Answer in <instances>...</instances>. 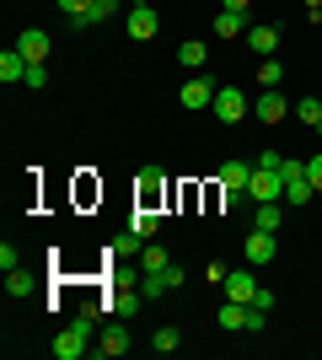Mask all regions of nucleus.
Listing matches in <instances>:
<instances>
[{"instance_id": "1", "label": "nucleus", "mask_w": 322, "mask_h": 360, "mask_svg": "<svg viewBox=\"0 0 322 360\" xmlns=\"http://www.w3.org/2000/svg\"><path fill=\"white\" fill-rule=\"evenodd\" d=\"M92 328H97V317H92V312H81L65 333H54V355H60V360H81V355H92V349H97V345H92Z\"/></svg>"}, {"instance_id": "2", "label": "nucleus", "mask_w": 322, "mask_h": 360, "mask_svg": "<svg viewBox=\"0 0 322 360\" xmlns=\"http://www.w3.org/2000/svg\"><path fill=\"white\" fill-rule=\"evenodd\" d=\"M215 91H220V81L199 70L194 81H183V108L188 113H204V108H215Z\"/></svg>"}, {"instance_id": "3", "label": "nucleus", "mask_w": 322, "mask_h": 360, "mask_svg": "<svg viewBox=\"0 0 322 360\" xmlns=\"http://www.w3.org/2000/svg\"><path fill=\"white\" fill-rule=\"evenodd\" d=\"M247 113H253V103H247L242 86H220L215 91V119L220 124H236V119H247Z\"/></svg>"}, {"instance_id": "4", "label": "nucleus", "mask_w": 322, "mask_h": 360, "mask_svg": "<svg viewBox=\"0 0 322 360\" xmlns=\"http://www.w3.org/2000/svg\"><path fill=\"white\" fill-rule=\"evenodd\" d=\"M123 27H129V38L135 44H145V38H156V27H161V16H156V6H129V16H123Z\"/></svg>"}, {"instance_id": "5", "label": "nucleus", "mask_w": 322, "mask_h": 360, "mask_svg": "<svg viewBox=\"0 0 322 360\" xmlns=\"http://www.w3.org/2000/svg\"><path fill=\"white\" fill-rule=\"evenodd\" d=\"M285 113H290L285 91H279V86H263V91H258V103H253V119H258V124H279Z\"/></svg>"}, {"instance_id": "6", "label": "nucleus", "mask_w": 322, "mask_h": 360, "mask_svg": "<svg viewBox=\"0 0 322 360\" xmlns=\"http://www.w3.org/2000/svg\"><path fill=\"white\" fill-rule=\"evenodd\" d=\"M161 194H167V178H161V167H140L135 199L145 205V210H156V205H161Z\"/></svg>"}, {"instance_id": "7", "label": "nucleus", "mask_w": 322, "mask_h": 360, "mask_svg": "<svg viewBox=\"0 0 322 360\" xmlns=\"http://www.w3.org/2000/svg\"><path fill=\"white\" fill-rule=\"evenodd\" d=\"M48 44H54V38H48L43 27H27L22 38H16V49H22V60H27V65H43L48 60Z\"/></svg>"}, {"instance_id": "8", "label": "nucleus", "mask_w": 322, "mask_h": 360, "mask_svg": "<svg viewBox=\"0 0 322 360\" xmlns=\"http://www.w3.org/2000/svg\"><path fill=\"white\" fill-rule=\"evenodd\" d=\"M253 296H258L253 269H226V301H247V307H253Z\"/></svg>"}, {"instance_id": "9", "label": "nucleus", "mask_w": 322, "mask_h": 360, "mask_svg": "<svg viewBox=\"0 0 322 360\" xmlns=\"http://www.w3.org/2000/svg\"><path fill=\"white\" fill-rule=\"evenodd\" d=\"M242 253H247V264H269V258L279 253V248H274V231H258V226H253V231H247V248H242Z\"/></svg>"}, {"instance_id": "10", "label": "nucleus", "mask_w": 322, "mask_h": 360, "mask_svg": "<svg viewBox=\"0 0 322 360\" xmlns=\"http://www.w3.org/2000/svg\"><path fill=\"white\" fill-rule=\"evenodd\" d=\"M247 49L269 60V54L279 49V27H274V22H263V27H247Z\"/></svg>"}, {"instance_id": "11", "label": "nucleus", "mask_w": 322, "mask_h": 360, "mask_svg": "<svg viewBox=\"0 0 322 360\" xmlns=\"http://www.w3.org/2000/svg\"><path fill=\"white\" fill-rule=\"evenodd\" d=\"M215 38H247V11H226V6H220V16H215Z\"/></svg>"}, {"instance_id": "12", "label": "nucleus", "mask_w": 322, "mask_h": 360, "mask_svg": "<svg viewBox=\"0 0 322 360\" xmlns=\"http://www.w3.org/2000/svg\"><path fill=\"white\" fill-rule=\"evenodd\" d=\"M0 81H6V86L27 81V60H22V49H6V54H0Z\"/></svg>"}, {"instance_id": "13", "label": "nucleus", "mask_w": 322, "mask_h": 360, "mask_svg": "<svg viewBox=\"0 0 322 360\" xmlns=\"http://www.w3.org/2000/svg\"><path fill=\"white\" fill-rule=\"evenodd\" d=\"M247 323H253V307H247V301H226V307H220V328L226 333L247 328Z\"/></svg>"}, {"instance_id": "14", "label": "nucleus", "mask_w": 322, "mask_h": 360, "mask_svg": "<svg viewBox=\"0 0 322 360\" xmlns=\"http://www.w3.org/2000/svg\"><path fill=\"white\" fill-rule=\"evenodd\" d=\"M247 183H253V162H226L220 167V188H242L247 194Z\"/></svg>"}, {"instance_id": "15", "label": "nucleus", "mask_w": 322, "mask_h": 360, "mask_svg": "<svg viewBox=\"0 0 322 360\" xmlns=\"http://www.w3.org/2000/svg\"><path fill=\"white\" fill-rule=\"evenodd\" d=\"M32 285H38V274H32V269H22V264L6 269V296H32Z\"/></svg>"}, {"instance_id": "16", "label": "nucleus", "mask_w": 322, "mask_h": 360, "mask_svg": "<svg viewBox=\"0 0 322 360\" xmlns=\"http://www.w3.org/2000/svg\"><path fill=\"white\" fill-rule=\"evenodd\" d=\"M97 355H107V360L129 355V333H123V328H107L102 339H97Z\"/></svg>"}, {"instance_id": "17", "label": "nucleus", "mask_w": 322, "mask_h": 360, "mask_svg": "<svg viewBox=\"0 0 322 360\" xmlns=\"http://www.w3.org/2000/svg\"><path fill=\"white\" fill-rule=\"evenodd\" d=\"M279 221H285L279 199H269V205H253V226H258V231H279Z\"/></svg>"}, {"instance_id": "18", "label": "nucleus", "mask_w": 322, "mask_h": 360, "mask_svg": "<svg viewBox=\"0 0 322 360\" xmlns=\"http://www.w3.org/2000/svg\"><path fill=\"white\" fill-rule=\"evenodd\" d=\"M177 60H183L188 70H204V65H210V44H194V38H188V44H177Z\"/></svg>"}, {"instance_id": "19", "label": "nucleus", "mask_w": 322, "mask_h": 360, "mask_svg": "<svg viewBox=\"0 0 322 360\" xmlns=\"http://www.w3.org/2000/svg\"><path fill=\"white\" fill-rule=\"evenodd\" d=\"M167 264H172V253H167V248H161V242H145V253H140V269H145V274H156V269H167Z\"/></svg>"}, {"instance_id": "20", "label": "nucleus", "mask_w": 322, "mask_h": 360, "mask_svg": "<svg viewBox=\"0 0 322 360\" xmlns=\"http://www.w3.org/2000/svg\"><path fill=\"white\" fill-rule=\"evenodd\" d=\"M156 226H161V215L145 210V205H135V221H129V231H140V237L151 242V237H156Z\"/></svg>"}, {"instance_id": "21", "label": "nucleus", "mask_w": 322, "mask_h": 360, "mask_svg": "<svg viewBox=\"0 0 322 360\" xmlns=\"http://www.w3.org/2000/svg\"><path fill=\"white\" fill-rule=\"evenodd\" d=\"M295 119L307 124V129H322V97H301V103H295Z\"/></svg>"}, {"instance_id": "22", "label": "nucleus", "mask_w": 322, "mask_h": 360, "mask_svg": "<svg viewBox=\"0 0 322 360\" xmlns=\"http://www.w3.org/2000/svg\"><path fill=\"white\" fill-rule=\"evenodd\" d=\"M113 307H119V317L140 312V307H145V296H140V285H119V296H113Z\"/></svg>"}, {"instance_id": "23", "label": "nucleus", "mask_w": 322, "mask_h": 360, "mask_svg": "<svg viewBox=\"0 0 322 360\" xmlns=\"http://www.w3.org/2000/svg\"><path fill=\"white\" fill-rule=\"evenodd\" d=\"M167 274H161V269H156V274H140V296H145V301H161V296H167Z\"/></svg>"}, {"instance_id": "24", "label": "nucleus", "mask_w": 322, "mask_h": 360, "mask_svg": "<svg viewBox=\"0 0 322 360\" xmlns=\"http://www.w3.org/2000/svg\"><path fill=\"white\" fill-rule=\"evenodd\" d=\"M177 345H183V333H177V328H156L151 333V349H156V355H172Z\"/></svg>"}, {"instance_id": "25", "label": "nucleus", "mask_w": 322, "mask_h": 360, "mask_svg": "<svg viewBox=\"0 0 322 360\" xmlns=\"http://www.w3.org/2000/svg\"><path fill=\"white\" fill-rule=\"evenodd\" d=\"M279 81H285V65H279L274 54H269V60L258 65V86H279Z\"/></svg>"}, {"instance_id": "26", "label": "nucleus", "mask_w": 322, "mask_h": 360, "mask_svg": "<svg viewBox=\"0 0 322 360\" xmlns=\"http://www.w3.org/2000/svg\"><path fill=\"white\" fill-rule=\"evenodd\" d=\"M140 242H145V237H140V231H129V237H119V242H113V258H140V253H145Z\"/></svg>"}, {"instance_id": "27", "label": "nucleus", "mask_w": 322, "mask_h": 360, "mask_svg": "<svg viewBox=\"0 0 322 360\" xmlns=\"http://www.w3.org/2000/svg\"><path fill=\"white\" fill-rule=\"evenodd\" d=\"M54 6L65 11V22H70V16H86V11H92V0H54Z\"/></svg>"}, {"instance_id": "28", "label": "nucleus", "mask_w": 322, "mask_h": 360, "mask_svg": "<svg viewBox=\"0 0 322 360\" xmlns=\"http://www.w3.org/2000/svg\"><path fill=\"white\" fill-rule=\"evenodd\" d=\"M22 264V253H16V242H0V269H16Z\"/></svg>"}, {"instance_id": "29", "label": "nucleus", "mask_w": 322, "mask_h": 360, "mask_svg": "<svg viewBox=\"0 0 322 360\" xmlns=\"http://www.w3.org/2000/svg\"><path fill=\"white\" fill-rule=\"evenodd\" d=\"M307 178H311V188H317V194H322V150H317V156H311V162H307Z\"/></svg>"}, {"instance_id": "30", "label": "nucleus", "mask_w": 322, "mask_h": 360, "mask_svg": "<svg viewBox=\"0 0 322 360\" xmlns=\"http://www.w3.org/2000/svg\"><path fill=\"white\" fill-rule=\"evenodd\" d=\"M22 86H48V70L43 65H27V81H22Z\"/></svg>"}, {"instance_id": "31", "label": "nucleus", "mask_w": 322, "mask_h": 360, "mask_svg": "<svg viewBox=\"0 0 322 360\" xmlns=\"http://www.w3.org/2000/svg\"><path fill=\"white\" fill-rule=\"evenodd\" d=\"M247 6H253V0H226V11H247Z\"/></svg>"}]
</instances>
